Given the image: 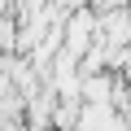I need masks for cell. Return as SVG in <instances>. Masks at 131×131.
Listing matches in <instances>:
<instances>
[{
	"label": "cell",
	"mask_w": 131,
	"mask_h": 131,
	"mask_svg": "<svg viewBox=\"0 0 131 131\" xmlns=\"http://www.w3.org/2000/svg\"><path fill=\"white\" fill-rule=\"evenodd\" d=\"M61 9H70V13H74V9H79V0H61Z\"/></svg>",
	"instance_id": "obj_5"
},
{
	"label": "cell",
	"mask_w": 131,
	"mask_h": 131,
	"mask_svg": "<svg viewBox=\"0 0 131 131\" xmlns=\"http://www.w3.org/2000/svg\"><path fill=\"white\" fill-rule=\"evenodd\" d=\"M92 44H96V13L74 9V13H70V26H66V52L79 61V57H83Z\"/></svg>",
	"instance_id": "obj_1"
},
{
	"label": "cell",
	"mask_w": 131,
	"mask_h": 131,
	"mask_svg": "<svg viewBox=\"0 0 131 131\" xmlns=\"http://www.w3.org/2000/svg\"><path fill=\"white\" fill-rule=\"evenodd\" d=\"M74 131H127V122L114 114V105H88V101H83Z\"/></svg>",
	"instance_id": "obj_2"
},
{
	"label": "cell",
	"mask_w": 131,
	"mask_h": 131,
	"mask_svg": "<svg viewBox=\"0 0 131 131\" xmlns=\"http://www.w3.org/2000/svg\"><path fill=\"white\" fill-rule=\"evenodd\" d=\"M79 109H83L79 101H66L61 109H52V122H57V127H66V131H74V122H79Z\"/></svg>",
	"instance_id": "obj_4"
},
{
	"label": "cell",
	"mask_w": 131,
	"mask_h": 131,
	"mask_svg": "<svg viewBox=\"0 0 131 131\" xmlns=\"http://www.w3.org/2000/svg\"><path fill=\"white\" fill-rule=\"evenodd\" d=\"M79 96H83L88 105H114V101L122 105V92H114V79H109V74H101V79H96V74H92V79H83Z\"/></svg>",
	"instance_id": "obj_3"
}]
</instances>
